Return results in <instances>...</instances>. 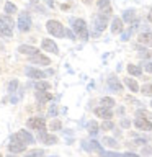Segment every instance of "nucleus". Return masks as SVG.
<instances>
[{"label": "nucleus", "instance_id": "obj_1", "mask_svg": "<svg viewBox=\"0 0 152 157\" xmlns=\"http://www.w3.org/2000/svg\"><path fill=\"white\" fill-rule=\"evenodd\" d=\"M74 31L77 33V36L82 39V41H87L88 39V29H87V23L83 21L82 18H72L70 20Z\"/></svg>", "mask_w": 152, "mask_h": 157}, {"label": "nucleus", "instance_id": "obj_2", "mask_svg": "<svg viewBox=\"0 0 152 157\" xmlns=\"http://www.w3.org/2000/svg\"><path fill=\"white\" fill-rule=\"evenodd\" d=\"M46 29L49 31V34H52V36H56V38L66 36V28L62 26V23L56 21V20H49L46 23Z\"/></svg>", "mask_w": 152, "mask_h": 157}, {"label": "nucleus", "instance_id": "obj_3", "mask_svg": "<svg viewBox=\"0 0 152 157\" xmlns=\"http://www.w3.org/2000/svg\"><path fill=\"white\" fill-rule=\"evenodd\" d=\"M106 25H108V17H105V15H101V13L95 15V17H93V34L98 36V34L106 28Z\"/></svg>", "mask_w": 152, "mask_h": 157}, {"label": "nucleus", "instance_id": "obj_4", "mask_svg": "<svg viewBox=\"0 0 152 157\" xmlns=\"http://www.w3.org/2000/svg\"><path fill=\"white\" fill-rule=\"evenodd\" d=\"M18 28L21 29V31H28V29L31 28V18H29V15L26 12L20 13V17H18Z\"/></svg>", "mask_w": 152, "mask_h": 157}, {"label": "nucleus", "instance_id": "obj_5", "mask_svg": "<svg viewBox=\"0 0 152 157\" xmlns=\"http://www.w3.org/2000/svg\"><path fill=\"white\" fill-rule=\"evenodd\" d=\"M12 139L15 142H21V144H26V142H33V136L29 134L28 131H18L17 134H13Z\"/></svg>", "mask_w": 152, "mask_h": 157}, {"label": "nucleus", "instance_id": "obj_6", "mask_svg": "<svg viewBox=\"0 0 152 157\" xmlns=\"http://www.w3.org/2000/svg\"><path fill=\"white\" fill-rule=\"evenodd\" d=\"M41 46L44 51H48V52H52V54H59V48L56 46V43L52 41V39H48V38H44L43 41H41Z\"/></svg>", "mask_w": 152, "mask_h": 157}, {"label": "nucleus", "instance_id": "obj_7", "mask_svg": "<svg viewBox=\"0 0 152 157\" xmlns=\"http://www.w3.org/2000/svg\"><path fill=\"white\" fill-rule=\"evenodd\" d=\"M134 126L141 131H152V123L149 120H144V118H136Z\"/></svg>", "mask_w": 152, "mask_h": 157}, {"label": "nucleus", "instance_id": "obj_8", "mask_svg": "<svg viewBox=\"0 0 152 157\" xmlns=\"http://www.w3.org/2000/svg\"><path fill=\"white\" fill-rule=\"evenodd\" d=\"M28 126H29V128H33V129L43 131V129H44V126H46V121H44V118H29Z\"/></svg>", "mask_w": 152, "mask_h": 157}, {"label": "nucleus", "instance_id": "obj_9", "mask_svg": "<svg viewBox=\"0 0 152 157\" xmlns=\"http://www.w3.org/2000/svg\"><path fill=\"white\" fill-rule=\"evenodd\" d=\"M18 52L31 57V56H36V54H39V49L34 48V46H26V44H21V46L18 48Z\"/></svg>", "mask_w": 152, "mask_h": 157}, {"label": "nucleus", "instance_id": "obj_10", "mask_svg": "<svg viewBox=\"0 0 152 157\" xmlns=\"http://www.w3.org/2000/svg\"><path fill=\"white\" fill-rule=\"evenodd\" d=\"M39 132V139H41L44 144H56L57 142V137L56 136H52V134H48L46 132V129H43V131H38Z\"/></svg>", "mask_w": 152, "mask_h": 157}, {"label": "nucleus", "instance_id": "obj_11", "mask_svg": "<svg viewBox=\"0 0 152 157\" xmlns=\"http://www.w3.org/2000/svg\"><path fill=\"white\" fill-rule=\"evenodd\" d=\"M29 61L34 62V64H39V66H49L51 64V59L43 56V54H36V56H31L29 57Z\"/></svg>", "mask_w": 152, "mask_h": 157}, {"label": "nucleus", "instance_id": "obj_12", "mask_svg": "<svg viewBox=\"0 0 152 157\" xmlns=\"http://www.w3.org/2000/svg\"><path fill=\"white\" fill-rule=\"evenodd\" d=\"M26 75L31 77V78H44L46 77V74H44L43 71H39V69H34V67H26Z\"/></svg>", "mask_w": 152, "mask_h": 157}, {"label": "nucleus", "instance_id": "obj_13", "mask_svg": "<svg viewBox=\"0 0 152 157\" xmlns=\"http://www.w3.org/2000/svg\"><path fill=\"white\" fill-rule=\"evenodd\" d=\"M108 85H110V88H111V90H115V92H123L121 82L118 80L115 75H110V77H108Z\"/></svg>", "mask_w": 152, "mask_h": 157}, {"label": "nucleus", "instance_id": "obj_14", "mask_svg": "<svg viewBox=\"0 0 152 157\" xmlns=\"http://www.w3.org/2000/svg\"><path fill=\"white\" fill-rule=\"evenodd\" d=\"M95 115H97V116H100V118H103V120H110V118L113 116V113H111L110 108L100 106V108H97V110H95Z\"/></svg>", "mask_w": 152, "mask_h": 157}, {"label": "nucleus", "instance_id": "obj_15", "mask_svg": "<svg viewBox=\"0 0 152 157\" xmlns=\"http://www.w3.org/2000/svg\"><path fill=\"white\" fill-rule=\"evenodd\" d=\"M0 34H3V36H12L13 34V26L0 20Z\"/></svg>", "mask_w": 152, "mask_h": 157}, {"label": "nucleus", "instance_id": "obj_16", "mask_svg": "<svg viewBox=\"0 0 152 157\" xmlns=\"http://www.w3.org/2000/svg\"><path fill=\"white\" fill-rule=\"evenodd\" d=\"M8 151L12 152V154L23 152V151H26V144H21V142H12V144H8Z\"/></svg>", "mask_w": 152, "mask_h": 157}, {"label": "nucleus", "instance_id": "obj_17", "mask_svg": "<svg viewBox=\"0 0 152 157\" xmlns=\"http://www.w3.org/2000/svg\"><path fill=\"white\" fill-rule=\"evenodd\" d=\"M123 31V20L121 18H113L111 23V33H121Z\"/></svg>", "mask_w": 152, "mask_h": 157}, {"label": "nucleus", "instance_id": "obj_18", "mask_svg": "<svg viewBox=\"0 0 152 157\" xmlns=\"http://www.w3.org/2000/svg\"><path fill=\"white\" fill-rule=\"evenodd\" d=\"M139 43L144 46H150L152 48V34L150 33H141L139 34Z\"/></svg>", "mask_w": 152, "mask_h": 157}, {"label": "nucleus", "instance_id": "obj_19", "mask_svg": "<svg viewBox=\"0 0 152 157\" xmlns=\"http://www.w3.org/2000/svg\"><path fill=\"white\" fill-rule=\"evenodd\" d=\"M36 97H38V100H39V103H46V101H49L52 98V95L49 92H38L36 93Z\"/></svg>", "mask_w": 152, "mask_h": 157}, {"label": "nucleus", "instance_id": "obj_20", "mask_svg": "<svg viewBox=\"0 0 152 157\" xmlns=\"http://www.w3.org/2000/svg\"><path fill=\"white\" fill-rule=\"evenodd\" d=\"M34 87H36V90H39V92H48L49 88H51L49 82H44V80H38L34 83Z\"/></svg>", "mask_w": 152, "mask_h": 157}, {"label": "nucleus", "instance_id": "obj_21", "mask_svg": "<svg viewBox=\"0 0 152 157\" xmlns=\"http://www.w3.org/2000/svg\"><path fill=\"white\" fill-rule=\"evenodd\" d=\"M124 83L131 88V92H137V90H139V85H137V82L134 80V78L127 77V78H124Z\"/></svg>", "mask_w": 152, "mask_h": 157}, {"label": "nucleus", "instance_id": "obj_22", "mask_svg": "<svg viewBox=\"0 0 152 157\" xmlns=\"http://www.w3.org/2000/svg\"><path fill=\"white\" fill-rule=\"evenodd\" d=\"M17 13V5L12 2H5V15H13Z\"/></svg>", "mask_w": 152, "mask_h": 157}, {"label": "nucleus", "instance_id": "obj_23", "mask_svg": "<svg viewBox=\"0 0 152 157\" xmlns=\"http://www.w3.org/2000/svg\"><path fill=\"white\" fill-rule=\"evenodd\" d=\"M127 72L131 74V75H141L142 74V69L139 66H134V64H129L127 66Z\"/></svg>", "mask_w": 152, "mask_h": 157}, {"label": "nucleus", "instance_id": "obj_24", "mask_svg": "<svg viewBox=\"0 0 152 157\" xmlns=\"http://www.w3.org/2000/svg\"><path fill=\"white\" fill-rule=\"evenodd\" d=\"M136 116L137 118H144V120H152V113L150 111H147V110H139V111H137L136 113Z\"/></svg>", "mask_w": 152, "mask_h": 157}, {"label": "nucleus", "instance_id": "obj_25", "mask_svg": "<svg viewBox=\"0 0 152 157\" xmlns=\"http://www.w3.org/2000/svg\"><path fill=\"white\" fill-rule=\"evenodd\" d=\"M123 20L127 21V23H131L132 20H134V10H126L124 15H123Z\"/></svg>", "mask_w": 152, "mask_h": 157}, {"label": "nucleus", "instance_id": "obj_26", "mask_svg": "<svg viewBox=\"0 0 152 157\" xmlns=\"http://www.w3.org/2000/svg\"><path fill=\"white\" fill-rule=\"evenodd\" d=\"M101 105L106 106V108H111L113 105H115V100H113V98H110V97H103V98H101Z\"/></svg>", "mask_w": 152, "mask_h": 157}, {"label": "nucleus", "instance_id": "obj_27", "mask_svg": "<svg viewBox=\"0 0 152 157\" xmlns=\"http://www.w3.org/2000/svg\"><path fill=\"white\" fill-rule=\"evenodd\" d=\"M115 128V124H113V121L111 120H105L101 123V129H105V131H108V129H113Z\"/></svg>", "mask_w": 152, "mask_h": 157}, {"label": "nucleus", "instance_id": "obj_28", "mask_svg": "<svg viewBox=\"0 0 152 157\" xmlns=\"http://www.w3.org/2000/svg\"><path fill=\"white\" fill-rule=\"evenodd\" d=\"M141 92L144 93V95H149V97H152V85H150V83H146V85L141 88Z\"/></svg>", "mask_w": 152, "mask_h": 157}, {"label": "nucleus", "instance_id": "obj_29", "mask_svg": "<svg viewBox=\"0 0 152 157\" xmlns=\"http://www.w3.org/2000/svg\"><path fill=\"white\" fill-rule=\"evenodd\" d=\"M97 129H98V124H97L95 121L88 123V132H90V134H97V132H98Z\"/></svg>", "mask_w": 152, "mask_h": 157}, {"label": "nucleus", "instance_id": "obj_30", "mask_svg": "<svg viewBox=\"0 0 152 157\" xmlns=\"http://www.w3.org/2000/svg\"><path fill=\"white\" fill-rule=\"evenodd\" d=\"M101 157H123L121 154H116V152H108V151H100Z\"/></svg>", "mask_w": 152, "mask_h": 157}, {"label": "nucleus", "instance_id": "obj_31", "mask_svg": "<svg viewBox=\"0 0 152 157\" xmlns=\"http://www.w3.org/2000/svg\"><path fill=\"white\" fill-rule=\"evenodd\" d=\"M103 144H105V146H110V147H116V146H118L116 141L113 139V137H105V139H103Z\"/></svg>", "mask_w": 152, "mask_h": 157}, {"label": "nucleus", "instance_id": "obj_32", "mask_svg": "<svg viewBox=\"0 0 152 157\" xmlns=\"http://www.w3.org/2000/svg\"><path fill=\"white\" fill-rule=\"evenodd\" d=\"M98 8L100 10L110 8V0H98Z\"/></svg>", "mask_w": 152, "mask_h": 157}, {"label": "nucleus", "instance_id": "obj_33", "mask_svg": "<svg viewBox=\"0 0 152 157\" xmlns=\"http://www.w3.org/2000/svg\"><path fill=\"white\" fill-rule=\"evenodd\" d=\"M43 155V151H31V152H28L26 154V157H41Z\"/></svg>", "mask_w": 152, "mask_h": 157}, {"label": "nucleus", "instance_id": "obj_34", "mask_svg": "<svg viewBox=\"0 0 152 157\" xmlns=\"http://www.w3.org/2000/svg\"><path fill=\"white\" fill-rule=\"evenodd\" d=\"M51 129H52V131H56V129H61V121H59V120L52 121V123H51Z\"/></svg>", "mask_w": 152, "mask_h": 157}, {"label": "nucleus", "instance_id": "obj_35", "mask_svg": "<svg viewBox=\"0 0 152 157\" xmlns=\"http://www.w3.org/2000/svg\"><path fill=\"white\" fill-rule=\"evenodd\" d=\"M131 31H132V29H127V31L123 33V34H121V41H127V38L131 36Z\"/></svg>", "mask_w": 152, "mask_h": 157}, {"label": "nucleus", "instance_id": "obj_36", "mask_svg": "<svg viewBox=\"0 0 152 157\" xmlns=\"http://www.w3.org/2000/svg\"><path fill=\"white\" fill-rule=\"evenodd\" d=\"M139 56H141V57H147V59H149V57H152V51H146V49H144L142 52H139Z\"/></svg>", "mask_w": 152, "mask_h": 157}, {"label": "nucleus", "instance_id": "obj_37", "mask_svg": "<svg viewBox=\"0 0 152 157\" xmlns=\"http://www.w3.org/2000/svg\"><path fill=\"white\" fill-rule=\"evenodd\" d=\"M144 69L147 72H152V62H144Z\"/></svg>", "mask_w": 152, "mask_h": 157}, {"label": "nucleus", "instance_id": "obj_38", "mask_svg": "<svg viewBox=\"0 0 152 157\" xmlns=\"http://www.w3.org/2000/svg\"><path fill=\"white\" fill-rule=\"evenodd\" d=\"M66 34H67V36L70 38V39H75V34H74V33L70 31V29H67V28H66Z\"/></svg>", "mask_w": 152, "mask_h": 157}, {"label": "nucleus", "instance_id": "obj_39", "mask_svg": "<svg viewBox=\"0 0 152 157\" xmlns=\"http://www.w3.org/2000/svg\"><path fill=\"white\" fill-rule=\"evenodd\" d=\"M123 157H139V155L132 154V152H126V154H123Z\"/></svg>", "mask_w": 152, "mask_h": 157}, {"label": "nucleus", "instance_id": "obj_40", "mask_svg": "<svg viewBox=\"0 0 152 157\" xmlns=\"http://www.w3.org/2000/svg\"><path fill=\"white\" fill-rule=\"evenodd\" d=\"M142 152H144V154H152V147H146Z\"/></svg>", "mask_w": 152, "mask_h": 157}, {"label": "nucleus", "instance_id": "obj_41", "mask_svg": "<svg viewBox=\"0 0 152 157\" xmlns=\"http://www.w3.org/2000/svg\"><path fill=\"white\" fill-rule=\"evenodd\" d=\"M121 124L124 126V128H127V126H129V121H127V120H123V121H121Z\"/></svg>", "mask_w": 152, "mask_h": 157}, {"label": "nucleus", "instance_id": "obj_42", "mask_svg": "<svg viewBox=\"0 0 152 157\" xmlns=\"http://www.w3.org/2000/svg\"><path fill=\"white\" fill-rule=\"evenodd\" d=\"M136 144H146V141H142V139H136Z\"/></svg>", "mask_w": 152, "mask_h": 157}, {"label": "nucleus", "instance_id": "obj_43", "mask_svg": "<svg viewBox=\"0 0 152 157\" xmlns=\"http://www.w3.org/2000/svg\"><path fill=\"white\" fill-rule=\"evenodd\" d=\"M149 21H152V10H150V13H149Z\"/></svg>", "mask_w": 152, "mask_h": 157}, {"label": "nucleus", "instance_id": "obj_44", "mask_svg": "<svg viewBox=\"0 0 152 157\" xmlns=\"http://www.w3.org/2000/svg\"><path fill=\"white\" fill-rule=\"evenodd\" d=\"M29 2H33V3H36V2H39V0H29Z\"/></svg>", "mask_w": 152, "mask_h": 157}, {"label": "nucleus", "instance_id": "obj_45", "mask_svg": "<svg viewBox=\"0 0 152 157\" xmlns=\"http://www.w3.org/2000/svg\"><path fill=\"white\" fill-rule=\"evenodd\" d=\"M83 2H85V3H90V2H92V0H83Z\"/></svg>", "mask_w": 152, "mask_h": 157}, {"label": "nucleus", "instance_id": "obj_46", "mask_svg": "<svg viewBox=\"0 0 152 157\" xmlns=\"http://www.w3.org/2000/svg\"><path fill=\"white\" fill-rule=\"evenodd\" d=\"M8 157H15V155H8Z\"/></svg>", "mask_w": 152, "mask_h": 157}, {"label": "nucleus", "instance_id": "obj_47", "mask_svg": "<svg viewBox=\"0 0 152 157\" xmlns=\"http://www.w3.org/2000/svg\"><path fill=\"white\" fill-rule=\"evenodd\" d=\"M0 157H3V155H2V154H0Z\"/></svg>", "mask_w": 152, "mask_h": 157}, {"label": "nucleus", "instance_id": "obj_48", "mask_svg": "<svg viewBox=\"0 0 152 157\" xmlns=\"http://www.w3.org/2000/svg\"><path fill=\"white\" fill-rule=\"evenodd\" d=\"M150 106H152V103H150Z\"/></svg>", "mask_w": 152, "mask_h": 157}]
</instances>
